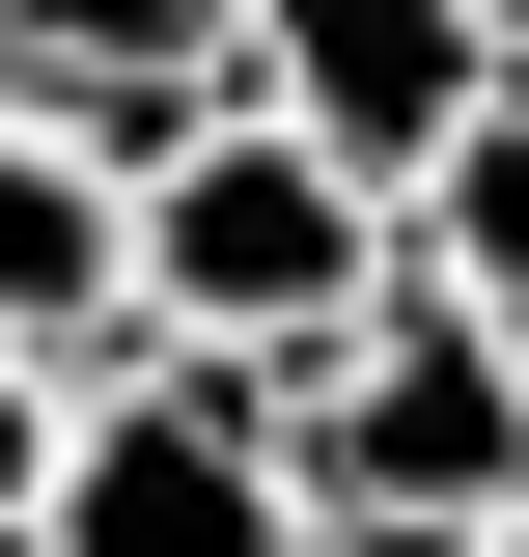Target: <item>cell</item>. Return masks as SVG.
Instances as JSON below:
<instances>
[{
    "mask_svg": "<svg viewBox=\"0 0 529 557\" xmlns=\"http://www.w3.org/2000/svg\"><path fill=\"white\" fill-rule=\"evenodd\" d=\"M251 418H279L307 557H473L529 502V335H473L446 278H362L307 362H251Z\"/></svg>",
    "mask_w": 529,
    "mask_h": 557,
    "instance_id": "1",
    "label": "cell"
},
{
    "mask_svg": "<svg viewBox=\"0 0 529 557\" xmlns=\"http://www.w3.org/2000/svg\"><path fill=\"white\" fill-rule=\"evenodd\" d=\"M362 278H391V196L307 168L251 84H196V112L112 168V335H168V362H307Z\"/></svg>",
    "mask_w": 529,
    "mask_h": 557,
    "instance_id": "2",
    "label": "cell"
},
{
    "mask_svg": "<svg viewBox=\"0 0 529 557\" xmlns=\"http://www.w3.org/2000/svg\"><path fill=\"white\" fill-rule=\"evenodd\" d=\"M28 557H307L251 362H168V335L57 362V474H28Z\"/></svg>",
    "mask_w": 529,
    "mask_h": 557,
    "instance_id": "3",
    "label": "cell"
},
{
    "mask_svg": "<svg viewBox=\"0 0 529 557\" xmlns=\"http://www.w3.org/2000/svg\"><path fill=\"white\" fill-rule=\"evenodd\" d=\"M223 84H251L307 168L418 196V168H446V112L502 84V28H473V0H223Z\"/></svg>",
    "mask_w": 529,
    "mask_h": 557,
    "instance_id": "4",
    "label": "cell"
},
{
    "mask_svg": "<svg viewBox=\"0 0 529 557\" xmlns=\"http://www.w3.org/2000/svg\"><path fill=\"white\" fill-rule=\"evenodd\" d=\"M196 84H223V0H0V112L112 139V168L196 112Z\"/></svg>",
    "mask_w": 529,
    "mask_h": 557,
    "instance_id": "5",
    "label": "cell"
},
{
    "mask_svg": "<svg viewBox=\"0 0 529 557\" xmlns=\"http://www.w3.org/2000/svg\"><path fill=\"white\" fill-rule=\"evenodd\" d=\"M0 362H112V139L0 112Z\"/></svg>",
    "mask_w": 529,
    "mask_h": 557,
    "instance_id": "6",
    "label": "cell"
},
{
    "mask_svg": "<svg viewBox=\"0 0 529 557\" xmlns=\"http://www.w3.org/2000/svg\"><path fill=\"white\" fill-rule=\"evenodd\" d=\"M391 278H446L473 335H529V84H473V112H446V168L391 196Z\"/></svg>",
    "mask_w": 529,
    "mask_h": 557,
    "instance_id": "7",
    "label": "cell"
},
{
    "mask_svg": "<svg viewBox=\"0 0 529 557\" xmlns=\"http://www.w3.org/2000/svg\"><path fill=\"white\" fill-rule=\"evenodd\" d=\"M28 474H57V362H0V557H28Z\"/></svg>",
    "mask_w": 529,
    "mask_h": 557,
    "instance_id": "8",
    "label": "cell"
},
{
    "mask_svg": "<svg viewBox=\"0 0 529 557\" xmlns=\"http://www.w3.org/2000/svg\"><path fill=\"white\" fill-rule=\"evenodd\" d=\"M473 28H502V57H529V0H473Z\"/></svg>",
    "mask_w": 529,
    "mask_h": 557,
    "instance_id": "9",
    "label": "cell"
},
{
    "mask_svg": "<svg viewBox=\"0 0 529 557\" xmlns=\"http://www.w3.org/2000/svg\"><path fill=\"white\" fill-rule=\"evenodd\" d=\"M473 557H529V502H502V530H473Z\"/></svg>",
    "mask_w": 529,
    "mask_h": 557,
    "instance_id": "10",
    "label": "cell"
},
{
    "mask_svg": "<svg viewBox=\"0 0 529 557\" xmlns=\"http://www.w3.org/2000/svg\"><path fill=\"white\" fill-rule=\"evenodd\" d=\"M502 84H529V57H502Z\"/></svg>",
    "mask_w": 529,
    "mask_h": 557,
    "instance_id": "11",
    "label": "cell"
}]
</instances>
